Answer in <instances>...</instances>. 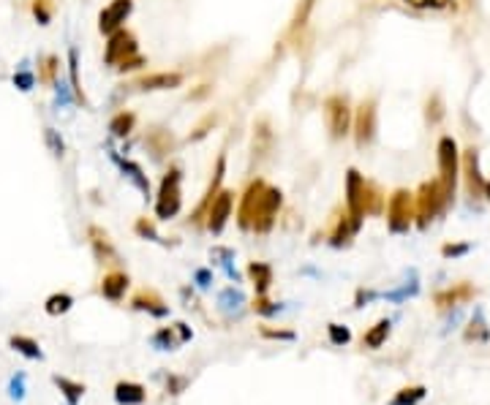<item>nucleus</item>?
<instances>
[{
  "mask_svg": "<svg viewBox=\"0 0 490 405\" xmlns=\"http://www.w3.org/2000/svg\"><path fill=\"white\" fill-rule=\"evenodd\" d=\"M8 395H11V400H22V397H25V373H19V375L11 378V383H8Z\"/></svg>",
  "mask_w": 490,
  "mask_h": 405,
  "instance_id": "nucleus-51",
  "label": "nucleus"
},
{
  "mask_svg": "<svg viewBox=\"0 0 490 405\" xmlns=\"http://www.w3.org/2000/svg\"><path fill=\"white\" fill-rule=\"evenodd\" d=\"M44 88H55L60 82V58L58 55H41L38 58V76Z\"/></svg>",
  "mask_w": 490,
  "mask_h": 405,
  "instance_id": "nucleus-29",
  "label": "nucleus"
},
{
  "mask_svg": "<svg viewBox=\"0 0 490 405\" xmlns=\"http://www.w3.org/2000/svg\"><path fill=\"white\" fill-rule=\"evenodd\" d=\"M352 117H354V109L349 104V95L343 93H332L325 98V123L327 131H329V139L341 142L352 133Z\"/></svg>",
  "mask_w": 490,
  "mask_h": 405,
  "instance_id": "nucleus-4",
  "label": "nucleus"
},
{
  "mask_svg": "<svg viewBox=\"0 0 490 405\" xmlns=\"http://www.w3.org/2000/svg\"><path fill=\"white\" fill-rule=\"evenodd\" d=\"M186 76L180 71H153V74H139L131 88L136 93H163V90H177L183 88Z\"/></svg>",
  "mask_w": 490,
  "mask_h": 405,
  "instance_id": "nucleus-12",
  "label": "nucleus"
},
{
  "mask_svg": "<svg viewBox=\"0 0 490 405\" xmlns=\"http://www.w3.org/2000/svg\"><path fill=\"white\" fill-rule=\"evenodd\" d=\"M133 234L145 242H158V245H166V240L161 237L158 226H156V218H147V215H139L133 220Z\"/></svg>",
  "mask_w": 490,
  "mask_h": 405,
  "instance_id": "nucleus-33",
  "label": "nucleus"
},
{
  "mask_svg": "<svg viewBox=\"0 0 490 405\" xmlns=\"http://www.w3.org/2000/svg\"><path fill=\"white\" fill-rule=\"evenodd\" d=\"M88 242H90V250H93V258L101 267H120V253H117L106 229L90 223L88 226Z\"/></svg>",
  "mask_w": 490,
  "mask_h": 405,
  "instance_id": "nucleus-14",
  "label": "nucleus"
},
{
  "mask_svg": "<svg viewBox=\"0 0 490 405\" xmlns=\"http://www.w3.org/2000/svg\"><path fill=\"white\" fill-rule=\"evenodd\" d=\"M234 190H229V188H221L218 193H215V199H213V204L207 207V215H204V229L210 231V234H221L224 229H227L229 218H231V210H234Z\"/></svg>",
  "mask_w": 490,
  "mask_h": 405,
  "instance_id": "nucleus-11",
  "label": "nucleus"
},
{
  "mask_svg": "<svg viewBox=\"0 0 490 405\" xmlns=\"http://www.w3.org/2000/svg\"><path fill=\"white\" fill-rule=\"evenodd\" d=\"M172 327H174V332H177V338H180V343H188V340L194 338V329H191V327H188L186 321H174Z\"/></svg>",
  "mask_w": 490,
  "mask_h": 405,
  "instance_id": "nucleus-55",
  "label": "nucleus"
},
{
  "mask_svg": "<svg viewBox=\"0 0 490 405\" xmlns=\"http://www.w3.org/2000/svg\"><path fill=\"white\" fill-rule=\"evenodd\" d=\"M133 131H136V115L131 109H120V112L112 115V120H109V136L129 139Z\"/></svg>",
  "mask_w": 490,
  "mask_h": 405,
  "instance_id": "nucleus-30",
  "label": "nucleus"
},
{
  "mask_svg": "<svg viewBox=\"0 0 490 405\" xmlns=\"http://www.w3.org/2000/svg\"><path fill=\"white\" fill-rule=\"evenodd\" d=\"M352 131H354V144L359 150L368 147L376 139V131H379V104H376V98H365L354 109Z\"/></svg>",
  "mask_w": 490,
  "mask_h": 405,
  "instance_id": "nucleus-7",
  "label": "nucleus"
},
{
  "mask_svg": "<svg viewBox=\"0 0 490 405\" xmlns=\"http://www.w3.org/2000/svg\"><path fill=\"white\" fill-rule=\"evenodd\" d=\"M313 3H316V0H300V6H297V11H294V17H292L289 31H302V28L308 25V17H311Z\"/></svg>",
  "mask_w": 490,
  "mask_h": 405,
  "instance_id": "nucleus-47",
  "label": "nucleus"
},
{
  "mask_svg": "<svg viewBox=\"0 0 490 405\" xmlns=\"http://www.w3.org/2000/svg\"><path fill=\"white\" fill-rule=\"evenodd\" d=\"M183 210V169L169 163L156 193V220H172Z\"/></svg>",
  "mask_w": 490,
  "mask_h": 405,
  "instance_id": "nucleus-2",
  "label": "nucleus"
},
{
  "mask_svg": "<svg viewBox=\"0 0 490 405\" xmlns=\"http://www.w3.org/2000/svg\"><path fill=\"white\" fill-rule=\"evenodd\" d=\"M379 297V291H373V288H357V294H354V308H365L368 302H373Z\"/></svg>",
  "mask_w": 490,
  "mask_h": 405,
  "instance_id": "nucleus-53",
  "label": "nucleus"
},
{
  "mask_svg": "<svg viewBox=\"0 0 490 405\" xmlns=\"http://www.w3.org/2000/svg\"><path fill=\"white\" fill-rule=\"evenodd\" d=\"M210 258H213V264L215 267H221L224 270V275H227L229 281H240V272L231 267V261H234V250L231 248H224V245H215V248L210 250Z\"/></svg>",
  "mask_w": 490,
  "mask_h": 405,
  "instance_id": "nucleus-34",
  "label": "nucleus"
},
{
  "mask_svg": "<svg viewBox=\"0 0 490 405\" xmlns=\"http://www.w3.org/2000/svg\"><path fill=\"white\" fill-rule=\"evenodd\" d=\"M68 88L74 93V104L88 106V98H85V90H82V79H79V49L76 47L68 49Z\"/></svg>",
  "mask_w": 490,
  "mask_h": 405,
  "instance_id": "nucleus-27",
  "label": "nucleus"
},
{
  "mask_svg": "<svg viewBox=\"0 0 490 405\" xmlns=\"http://www.w3.org/2000/svg\"><path fill=\"white\" fill-rule=\"evenodd\" d=\"M468 250H471L468 242H447V245L441 248V256H444V258H457V256H466Z\"/></svg>",
  "mask_w": 490,
  "mask_h": 405,
  "instance_id": "nucleus-50",
  "label": "nucleus"
},
{
  "mask_svg": "<svg viewBox=\"0 0 490 405\" xmlns=\"http://www.w3.org/2000/svg\"><path fill=\"white\" fill-rule=\"evenodd\" d=\"M142 144H145V150L150 153L153 160H166V158L177 150V139H174V133H172L169 128H163V125L147 128Z\"/></svg>",
  "mask_w": 490,
  "mask_h": 405,
  "instance_id": "nucleus-16",
  "label": "nucleus"
},
{
  "mask_svg": "<svg viewBox=\"0 0 490 405\" xmlns=\"http://www.w3.org/2000/svg\"><path fill=\"white\" fill-rule=\"evenodd\" d=\"M52 383L63 395L65 405H79L82 397H85V392H88V386L82 381H74V378H65V375H52Z\"/></svg>",
  "mask_w": 490,
  "mask_h": 405,
  "instance_id": "nucleus-26",
  "label": "nucleus"
},
{
  "mask_svg": "<svg viewBox=\"0 0 490 405\" xmlns=\"http://www.w3.org/2000/svg\"><path fill=\"white\" fill-rule=\"evenodd\" d=\"M243 305H245V294H243L237 286H229V288H224V291L218 294V311L234 313V311H240Z\"/></svg>",
  "mask_w": 490,
  "mask_h": 405,
  "instance_id": "nucleus-38",
  "label": "nucleus"
},
{
  "mask_svg": "<svg viewBox=\"0 0 490 405\" xmlns=\"http://www.w3.org/2000/svg\"><path fill=\"white\" fill-rule=\"evenodd\" d=\"M55 8H58V3H55V0H31L33 19H35L41 28H47V25L52 22V17H55Z\"/></svg>",
  "mask_w": 490,
  "mask_h": 405,
  "instance_id": "nucleus-40",
  "label": "nucleus"
},
{
  "mask_svg": "<svg viewBox=\"0 0 490 405\" xmlns=\"http://www.w3.org/2000/svg\"><path fill=\"white\" fill-rule=\"evenodd\" d=\"M474 297H477V286L468 281H460V283H452L450 288L436 291V294H433V305H436L439 311H450V308L471 302Z\"/></svg>",
  "mask_w": 490,
  "mask_h": 405,
  "instance_id": "nucleus-18",
  "label": "nucleus"
},
{
  "mask_svg": "<svg viewBox=\"0 0 490 405\" xmlns=\"http://www.w3.org/2000/svg\"><path fill=\"white\" fill-rule=\"evenodd\" d=\"M133 55H139V41H136V33L129 31V28H120L112 35H106V44H104V63L109 68H117L123 60H129Z\"/></svg>",
  "mask_w": 490,
  "mask_h": 405,
  "instance_id": "nucleus-8",
  "label": "nucleus"
},
{
  "mask_svg": "<svg viewBox=\"0 0 490 405\" xmlns=\"http://www.w3.org/2000/svg\"><path fill=\"white\" fill-rule=\"evenodd\" d=\"M450 204H452V201L447 199L441 183H439V180H427V183H423L420 190L414 193V223H417L420 229H427Z\"/></svg>",
  "mask_w": 490,
  "mask_h": 405,
  "instance_id": "nucleus-3",
  "label": "nucleus"
},
{
  "mask_svg": "<svg viewBox=\"0 0 490 405\" xmlns=\"http://www.w3.org/2000/svg\"><path fill=\"white\" fill-rule=\"evenodd\" d=\"M272 147H275V133H272L270 117L254 120V133H251V153H254V160H264V158L272 153Z\"/></svg>",
  "mask_w": 490,
  "mask_h": 405,
  "instance_id": "nucleus-20",
  "label": "nucleus"
},
{
  "mask_svg": "<svg viewBox=\"0 0 490 405\" xmlns=\"http://www.w3.org/2000/svg\"><path fill=\"white\" fill-rule=\"evenodd\" d=\"M129 288H131V278L123 267H109V270L104 272L101 283H98V294H101L106 302H115V305H120V302L126 299Z\"/></svg>",
  "mask_w": 490,
  "mask_h": 405,
  "instance_id": "nucleus-15",
  "label": "nucleus"
},
{
  "mask_svg": "<svg viewBox=\"0 0 490 405\" xmlns=\"http://www.w3.org/2000/svg\"><path fill=\"white\" fill-rule=\"evenodd\" d=\"M327 340H329L332 345H338V348H343V345L352 343V329L343 327V324L329 321V324H327Z\"/></svg>",
  "mask_w": 490,
  "mask_h": 405,
  "instance_id": "nucleus-43",
  "label": "nucleus"
},
{
  "mask_svg": "<svg viewBox=\"0 0 490 405\" xmlns=\"http://www.w3.org/2000/svg\"><path fill=\"white\" fill-rule=\"evenodd\" d=\"M251 311L261 315V318H272V315H278V313L284 311L278 302H272L267 294H261V297H254V305H251Z\"/></svg>",
  "mask_w": 490,
  "mask_h": 405,
  "instance_id": "nucleus-44",
  "label": "nucleus"
},
{
  "mask_svg": "<svg viewBox=\"0 0 490 405\" xmlns=\"http://www.w3.org/2000/svg\"><path fill=\"white\" fill-rule=\"evenodd\" d=\"M425 395H427V389H425L423 383L403 386V389L395 392V397L390 400V405H420L425 400Z\"/></svg>",
  "mask_w": 490,
  "mask_h": 405,
  "instance_id": "nucleus-37",
  "label": "nucleus"
},
{
  "mask_svg": "<svg viewBox=\"0 0 490 405\" xmlns=\"http://www.w3.org/2000/svg\"><path fill=\"white\" fill-rule=\"evenodd\" d=\"M11 82H14V88H17V90L31 93L33 88H35V74L28 68V63H22V68H17V74L11 76Z\"/></svg>",
  "mask_w": 490,
  "mask_h": 405,
  "instance_id": "nucleus-45",
  "label": "nucleus"
},
{
  "mask_svg": "<svg viewBox=\"0 0 490 405\" xmlns=\"http://www.w3.org/2000/svg\"><path fill=\"white\" fill-rule=\"evenodd\" d=\"M210 93H213V85H199L196 90H191V93H188V101H204V98H207Z\"/></svg>",
  "mask_w": 490,
  "mask_h": 405,
  "instance_id": "nucleus-56",
  "label": "nucleus"
},
{
  "mask_svg": "<svg viewBox=\"0 0 490 405\" xmlns=\"http://www.w3.org/2000/svg\"><path fill=\"white\" fill-rule=\"evenodd\" d=\"M145 65H147V58L139 52V55H133V58H129V60L120 63L115 71H117V74H133V71H142Z\"/></svg>",
  "mask_w": 490,
  "mask_h": 405,
  "instance_id": "nucleus-49",
  "label": "nucleus"
},
{
  "mask_svg": "<svg viewBox=\"0 0 490 405\" xmlns=\"http://www.w3.org/2000/svg\"><path fill=\"white\" fill-rule=\"evenodd\" d=\"M150 343H153V348H158V351H177L183 345L180 338H177V332H174V327H158L150 335Z\"/></svg>",
  "mask_w": 490,
  "mask_h": 405,
  "instance_id": "nucleus-36",
  "label": "nucleus"
},
{
  "mask_svg": "<svg viewBox=\"0 0 490 405\" xmlns=\"http://www.w3.org/2000/svg\"><path fill=\"white\" fill-rule=\"evenodd\" d=\"M425 117H427L430 125H436L444 117V104H441L439 95H430V98H427V104H425Z\"/></svg>",
  "mask_w": 490,
  "mask_h": 405,
  "instance_id": "nucleus-48",
  "label": "nucleus"
},
{
  "mask_svg": "<svg viewBox=\"0 0 490 405\" xmlns=\"http://www.w3.org/2000/svg\"><path fill=\"white\" fill-rule=\"evenodd\" d=\"M188 386H191V378H188V375H174V373L166 375V383H163L166 395H172V397H180Z\"/></svg>",
  "mask_w": 490,
  "mask_h": 405,
  "instance_id": "nucleus-46",
  "label": "nucleus"
},
{
  "mask_svg": "<svg viewBox=\"0 0 490 405\" xmlns=\"http://www.w3.org/2000/svg\"><path fill=\"white\" fill-rule=\"evenodd\" d=\"M387 229L392 234H406L414 226V193L400 188L387 199Z\"/></svg>",
  "mask_w": 490,
  "mask_h": 405,
  "instance_id": "nucleus-6",
  "label": "nucleus"
},
{
  "mask_svg": "<svg viewBox=\"0 0 490 405\" xmlns=\"http://www.w3.org/2000/svg\"><path fill=\"white\" fill-rule=\"evenodd\" d=\"M44 144H47V150H49V156L52 158L60 160V158L65 156V142H63V136H60L58 128H52V125L44 128Z\"/></svg>",
  "mask_w": 490,
  "mask_h": 405,
  "instance_id": "nucleus-41",
  "label": "nucleus"
},
{
  "mask_svg": "<svg viewBox=\"0 0 490 405\" xmlns=\"http://www.w3.org/2000/svg\"><path fill=\"white\" fill-rule=\"evenodd\" d=\"M362 188H365V174H359L357 169L346 172V183H343V207L352 218L362 226L365 213H362Z\"/></svg>",
  "mask_w": 490,
  "mask_h": 405,
  "instance_id": "nucleus-17",
  "label": "nucleus"
},
{
  "mask_svg": "<svg viewBox=\"0 0 490 405\" xmlns=\"http://www.w3.org/2000/svg\"><path fill=\"white\" fill-rule=\"evenodd\" d=\"M115 403L117 405H145L147 403V389L139 381H117L115 383Z\"/></svg>",
  "mask_w": 490,
  "mask_h": 405,
  "instance_id": "nucleus-25",
  "label": "nucleus"
},
{
  "mask_svg": "<svg viewBox=\"0 0 490 405\" xmlns=\"http://www.w3.org/2000/svg\"><path fill=\"white\" fill-rule=\"evenodd\" d=\"M384 207H387V196H384L382 185L373 183V180H365V188H362V213L370 215V218H376V215L384 213Z\"/></svg>",
  "mask_w": 490,
  "mask_h": 405,
  "instance_id": "nucleus-24",
  "label": "nucleus"
},
{
  "mask_svg": "<svg viewBox=\"0 0 490 405\" xmlns=\"http://www.w3.org/2000/svg\"><path fill=\"white\" fill-rule=\"evenodd\" d=\"M392 332V321L390 318H379L365 335H362V340H359V345L362 348H368V351H376V348H382V345L387 343V338H390Z\"/></svg>",
  "mask_w": 490,
  "mask_h": 405,
  "instance_id": "nucleus-28",
  "label": "nucleus"
},
{
  "mask_svg": "<svg viewBox=\"0 0 490 405\" xmlns=\"http://www.w3.org/2000/svg\"><path fill=\"white\" fill-rule=\"evenodd\" d=\"M224 177H227V153H221V156L215 158V166H213V174H210V183L204 188V193H202V199H199V204L194 207V213L188 215V223L191 226H202L204 223V215H207V207L213 204V199H215V193L224 188Z\"/></svg>",
  "mask_w": 490,
  "mask_h": 405,
  "instance_id": "nucleus-9",
  "label": "nucleus"
},
{
  "mask_svg": "<svg viewBox=\"0 0 490 405\" xmlns=\"http://www.w3.org/2000/svg\"><path fill=\"white\" fill-rule=\"evenodd\" d=\"M71 308H74V297H71V294H65V291H55V294H49V297L44 299V313H47V315H52V318L65 315Z\"/></svg>",
  "mask_w": 490,
  "mask_h": 405,
  "instance_id": "nucleus-35",
  "label": "nucleus"
},
{
  "mask_svg": "<svg viewBox=\"0 0 490 405\" xmlns=\"http://www.w3.org/2000/svg\"><path fill=\"white\" fill-rule=\"evenodd\" d=\"M482 196H485V199L490 201V180L485 183V188H482Z\"/></svg>",
  "mask_w": 490,
  "mask_h": 405,
  "instance_id": "nucleus-57",
  "label": "nucleus"
},
{
  "mask_svg": "<svg viewBox=\"0 0 490 405\" xmlns=\"http://www.w3.org/2000/svg\"><path fill=\"white\" fill-rule=\"evenodd\" d=\"M8 348L17 351V354L25 356V359H31V362H41V359H44V351H41L38 340H33L28 335H11V338H8Z\"/></svg>",
  "mask_w": 490,
  "mask_h": 405,
  "instance_id": "nucleus-31",
  "label": "nucleus"
},
{
  "mask_svg": "<svg viewBox=\"0 0 490 405\" xmlns=\"http://www.w3.org/2000/svg\"><path fill=\"white\" fill-rule=\"evenodd\" d=\"M112 160L120 166V172H123V177L129 180L131 185L136 188L145 199H150L153 196V185H150V177L145 174V169H142V163H136V160H129V158H120L112 153Z\"/></svg>",
  "mask_w": 490,
  "mask_h": 405,
  "instance_id": "nucleus-22",
  "label": "nucleus"
},
{
  "mask_svg": "<svg viewBox=\"0 0 490 405\" xmlns=\"http://www.w3.org/2000/svg\"><path fill=\"white\" fill-rule=\"evenodd\" d=\"M463 340H466V343H488L490 340V327L480 308L474 311V318H471L468 327L463 329Z\"/></svg>",
  "mask_w": 490,
  "mask_h": 405,
  "instance_id": "nucleus-32",
  "label": "nucleus"
},
{
  "mask_svg": "<svg viewBox=\"0 0 490 405\" xmlns=\"http://www.w3.org/2000/svg\"><path fill=\"white\" fill-rule=\"evenodd\" d=\"M463 177H466V190H468V196L471 199H480L482 196V188H485V180H482V174H480V153L474 150V147H468L466 153H463Z\"/></svg>",
  "mask_w": 490,
  "mask_h": 405,
  "instance_id": "nucleus-21",
  "label": "nucleus"
},
{
  "mask_svg": "<svg viewBox=\"0 0 490 405\" xmlns=\"http://www.w3.org/2000/svg\"><path fill=\"white\" fill-rule=\"evenodd\" d=\"M218 120H221V117H218V112H207V115H204V117H202V120L191 128L188 142H191V144H199L202 139H207V136H210V131L218 125Z\"/></svg>",
  "mask_w": 490,
  "mask_h": 405,
  "instance_id": "nucleus-39",
  "label": "nucleus"
},
{
  "mask_svg": "<svg viewBox=\"0 0 490 405\" xmlns=\"http://www.w3.org/2000/svg\"><path fill=\"white\" fill-rule=\"evenodd\" d=\"M194 283H196V288L207 291V288L213 286V270H207V267H199V270L194 272Z\"/></svg>",
  "mask_w": 490,
  "mask_h": 405,
  "instance_id": "nucleus-52",
  "label": "nucleus"
},
{
  "mask_svg": "<svg viewBox=\"0 0 490 405\" xmlns=\"http://www.w3.org/2000/svg\"><path fill=\"white\" fill-rule=\"evenodd\" d=\"M259 338H264V340H278V343H294L297 332L294 329H281V327H270V324H259Z\"/></svg>",
  "mask_w": 490,
  "mask_h": 405,
  "instance_id": "nucleus-42",
  "label": "nucleus"
},
{
  "mask_svg": "<svg viewBox=\"0 0 490 405\" xmlns=\"http://www.w3.org/2000/svg\"><path fill=\"white\" fill-rule=\"evenodd\" d=\"M281 207H284V190L256 177L245 185L240 201H237V226L243 231L264 237L275 229Z\"/></svg>",
  "mask_w": 490,
  "mask_h": 405,
  "instance_id": "nucleus-1",
  "label": "nucleus"
},
{
  "mask_svg": "<svg viewBox=\"0 0 490 405\" xmlns=\"http://www.w3.org/2000/svg\"><path fill=\"white\" fill-rule=\"evenodd\" d=\"M245 275H248V283L254 286V297L267 294V291L272 288V281H275L272 264H267V261H248Z\"/></svg>",
  "mask_w": 490,
  "mask_h": 405,
  "instance_id": "nucleus-23",
  "label": "nucleus"
},
{
  "mask_svg": "<svg viewBox=\"0 0 490 405\" xmlns=\"http://www.w3.org/2000/svg\"><path fill=\"white\" fill-rule=\"evenodd\" d=\"M406 3L414 8H447L450 6V0H406Z\"/></svg>",
  "mask_w": 490,
  "mask_h": 405,
  "instance_id": "nucleus-54",
  "label": "nucleus"
},
{
  "mask_svg": "<svg viewBox=\"0 0 490 405\" xmlns=\"http://www.w3.org/2000/svg\"><path fill=\"white\" fill-rule=\"evenodd\" d=\"M457 174H460V153H457V142L452 136H441L439 139V183L444 188L447 199L455 201Z\"/></svg>",
  "mask_w": 490,
  "mask_h": 405,
  "instance_id": "nucleus-5",
  "label": "nucleus"
},
{
  "mask_svg": "<svg viewBox=\"0 0 490 405\" xmlns=\"http://www.w3.org/2000/svg\"><path fill=\"white\" fill-rule=\"evenodd\" d=\"M131 14H133V0H109L98 11V33L101 35H112L115 31L126 28Z\"/></svg>",
  "mask_w": 490,
  "mask_h": 405,
  "instance_id": "nucleus-13",
  "label": "nucleus"
},
{
  "mask_svg": "<svg viewBox=\"0 0 490 405\" xmlns=\"http://www.w3.org/2000/svg\"><path fill=\"white\" fill-rule=\"evenodd\" d=\"M129 305H131V311L147 313V315H153V318H166V315H169V305H166V299H163L156 288H139V291H133Z\"/></svg>",
  "mask_w": 490,
  "mask_h": 405,
  "instance_id": "nucleus-19",
  "label": "nucleus"
},
{
  "mask_svg": "<svg viewBox=\"0 0 490 405\" xmlns=\"http://www.w3.org/2000/svg\"><path fill=\"white\" fill-rule=\"evenodd\" d=\"M359 229H362V226L346 213V207L335 210V215H332V220H329V229H327V245L335 248V250L349 248L352 240L359 234Z\"/></svg>",
  "mask_w": 490,
  "mask_h": 405,
  "instance_id": "nucleus-10",
  "label": "nucleus"
}]
</instances>
